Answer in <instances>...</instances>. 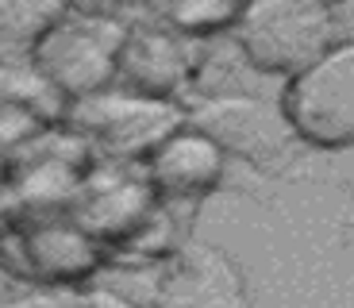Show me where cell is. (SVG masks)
<instances>
[{"label": "cell", "mask_w": 354, "mask_h": 308, "mask_svg": "<svg viewBox=\"0 0 354 308\" xmlns=\"http://www.w3.org/2000/svg\"><path fill=\"white\" fill-rule=\"evenodd\" d=\"M131 31L124 16L112 8H85L66 4L62 16L31 43L27 58L39 70V78L62 100H85L112 89L120 70V51Z\"/></svg>", "instance_id": "6da1fadb"}, {"label": "cell", "mask_w": 354, "mask_h": 308, "mask_svg": "<svg viewBox=\"0 0 354 308\" xmlns=\"http://www.w3.org/2000/svg\"><path fill=\"white\" fill-rule=\"evenodd\" d=\"M231 35L250 70L292 81L339 43V8L319 0H258L243 4Z\"/></svg>", "instance_id": "7a4b0ae2"}, {"label": "cell", "mask_w": 354, "mask_h": 308, "mask_svg": "<svg viewBox=\"0 0 354 308\" xmlns=\"http://www.w3.org/2000/svg\"><path fill=\"white\" fill-rule=\"evenodd\" d=\"M277 105L301 147H354V39H339L319 62L285 81Z\"/></svg>", "instance_id": "3957f363"}, {"label": "cell", "mask_w": 354, "mask_h": 308, "mask_svg": "<svg viewBox=\"0 0 354 308\" xmlns=\"http://www.w3.org/2000/svg\"><path fill=\"white\" fill-rule=\"evenodd\" d=\"M185 123L208 135L227 158H243L254 170L285 166L301 147L281 105L247 93H212L196 100L193 108H185Z\"/></svg>", "instance_id": "277c9868"}, {"label": "cell", "mask_w": 354, "mask_h": 308, "mask_svg": "<svg viewBox=\"0 0 354 308\" xmlns=\"http://www.w3.org/2000/svg\"><path fill=\"white\" fill-rule=\"evenodd\" d=\"M66 120L100 150H108L112 158L147 162V154L162 139H169L177 127H185V108L177 100H154L127 93V89H104L97 97L73 100L66 108Z\"/></svg>", "instance_id": "5b68a950"}, {"label": "cell", "mask_w": 354, "mask_h": 308, "mask_svg": "<svg viewBox=\"0 0 354 308\" xmlns=\"http://www.w3.org/2000/svg\"><path fill=\"white\" fill-rule=\"evenodd\" d=\"M196 78V54L185 35H177L154 16V24H131L120 51L115 81L127 93L154 100H177Z\"/></svg>", "instance_id": "8992f818"}, {"label": "cell", "mask_w": 354, "mask_h": 308, "mask_svg": "<svg viewBox=\"0 0 354 308\" xmlns=\"http://www.w3.org/2000/svg\"><path fill=\"white\" fill-rule=\"evenodd\" d=\"M154 308H250L243 273L223 251L189 243L162 278Z\"/></svg>", "instance_id": "52a82bcc"}, {"label": "cell", "mask_w": 354, "mask_h": 308, "mask_svg": "<svg viewBox=\"0 0 354 308\" xmlns=\"http://www.w3.org/2000/svg\"><path fill=\"white\" fill-rule=\"evenodd\" d=\"M227 154L196 127H177L147 154V181L166 201H201L220 189Z\"/></svg>", "instance_id": "ba28073f"}, {"label": "cell", "mask_w": 354, "mask_h": 308, "mask_svg": "<svg viewBox=\"0 0 354 308\" xmlns=\"http://www.w3.org/2000/svg\"><path fill=\"white\" fill-rule=\"evenodd\" d=\"M27 270L43 282H77L100 266V243L77 220H39L19 235Z\"/></svg>", "instance_id": "9c48e42d"}, {"label": "cell", "mask_w": 354, "mask_h": 308, "mask_svg": "<svg viewBox=\"0 0 354 308\" xmlns=\"http://www.w3.org/2000/svg\"><path fill=\"white\" fill-rule=\"evenodd\" d=\"M239 12L243 4H227V0H189V4H166L154 16L177 35L208 39V35H220V31H231L239 24Z\"/></svg>", "instance_id": "30bf717a"}, {"label": "cell", "mask_w": 354, "mask_h": 308, "mask_svg": "<svg viewBox=\"0 0 354 308\" xmlns=\"http://www.w3.org/2000/svg\"><path fill=\"white\" fill-rule=\"evenodd\" d=\"M66 4H0V43H35Z\"/></svg>", "instance_id": "8fae6325"}]
</instances>
